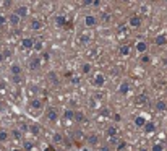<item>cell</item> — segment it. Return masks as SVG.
Listing matches in <instances>:
<instances>
[{"label":"cell","mask_w":167,"mask_h":151,"mask_svg":"<svg viewBox=\"0 0 167 151\" xmlns=\"http://www.w3.org/2000/svg\"><path fill=\"white\" fill-rule=\"evenodd\" d=\"M46 119L51 122H55L57 119H59V111H57L55 107H49L46 112Z\"/></svg>","instance_id":"6da1fadb"},{"label":"cell","mask_w":167,"mask_h":151,"mask_svg":"<svg viewBox=\"0 0 167 151\" xmlns=\"http://www.w3.org/2000/svg\"><path fill=\"white\" fill-rule=\"evenodd\" d=\"M7 20H8V23H10L11 26H18V25H20V21H21V18L16 15V13H10Z\"/></svg>","instance_id":"7a4b0ae2"},{"label":"cell","mask_w":167,"mask_h":151,"mask_svg":"<svg viewBox=\"0 0 167 151\" xmlns=\"http://www.w3.org/2000/svg\"><path fill=\"white\" fill-rule=\"evenodd\" d=\"M96 23H97L96 16H92V15L84 16V26H88V28H92V26H96Z\"/></svg>","instance_id":"3957f363"},{"label":"cell","mask_w":167,"mask_h":151,"mask_svg":"<svg viewBox=\"0 0 167 151\" xmlns=\"http://www.w3.org/2000/svg\"><path fill=\"white\" fill-rule=\"evenodd\" d=\"M15 13L20 16V18H26V16H28V7L26 5H20L18 8H16Z\"/></svg>","instance_id":"277c9868"},{"label":"cell","mask_w":167,"mask_h":151,"mask_svg":"<svg viewBox=\"0 0 167 151\" xmlns=\"http://www.w3.org/2000/svg\"><path fill=\"white\" fill-rule=\"evenodd\" d=\"M33 42H34V39H31V37H23V39H21V47H23V49H33Z\"/></svg>","instance_id":"5b68a950"},{"label":"cell","mask_w":167,"mask_h":151,"mask_svg":"<svg viewBox=\"0 0 167 151\" xmlns=\"http://www.w3.org/2000/svg\"><path fill=\"white\" fill-rule=\"evenodd\" d=\"M167 42V36L162 33V34H157L156 36V39H154V44L156 45H164Z\"/></svg>","instance_id":"8992f818"},{"label":"cell","mask_w":167,"mask_h":151,"mask_svg":"<svg viewBox=\"0 0 167 151\" xmlns=\"http://www.w3.org/2000/svg\"><path fill=\"white\" fill-rule=\"evenodd\" d=\"M143 128H144V132H146V133H151V132H154L156 125H154L152 122H144V125H143Z\"/></svg>","instance_id":"52a82bcc"},{"label":"cell","mask_w":167,"mask_h":151,"mask_svg":"<svg viewBox=\"0 0 167 151\" xmlns=\"http://www.w3.org/2000/svg\"><path fill=\"white\" fill-rule=\"evenodd\" d=\"M10 71H11V75H21V65L20 63H13Z\"/></svg>","instance_id":"ba28073f"},{"label":"cell","mask_w":167,"mask_h":151,"mask_svg":"<svg viewBox=\"0 0 167 151\" xmlns=\"http://www.w3.org/2000/svg\"><path fill=\"white\" fill-rule=\"evenodd\" d=\"M94 83H96V86H104V83H106V78H104V75H96V78H94Z\"/></svg>","instance_id":"9c48e42d"},{"label":"cell","mask_w":167,"mask_h":151,"mask_svg":"<svg viewBox=\"0 0 167 151\" xmlns=\"http://www.w3.org/2000/svg\"><path fill=\"white\" fill-rule=\"evenodd\" d=\"M128 23H130V26H133V28H138V26L141 25V20H140L138 16H132V18H130V21H128Z\"/></svg>","instance_id":"30bf717a"},{"label":"cell","mask_w":167,"mask_h":151,"mask_svg":"<svg viewBox=\"0 0 167 151\" xmlns=\"http://www.w3.org/2000/svg\"><path fill=\"white\" fill-rule=\"evenodd\" d=\"M39 63H41L39 57H31V60H29V67H31V68H37Z\"/></svg>","instance_id":"8fae6325"},{"label":"cell","mask_w":167,"mask_h":151,"mask_svg":"<svg viewBox=\"0 0 167 151\" xmlns=\"http://www.w3.org/2000/svg\"><path fill=\"white\" fill-rule=\"evenodd\" d=\"M136 50H138V52H146V50H148V44H146V42H143V41L136 42Z\"/></svg>","instance_id":"7c38bea8"},{"label":"cell","mask_w":167,"mask_h":151,"mask_svg":"<svg viewBox=\"0 0 167 151\" xmlns=\"http://www.w3.org/2000/svg\"><path fill=\"white\" fill-rule=\"evenodd\" d=\"M167 109V104L164 102V101H157L156 102V111H159V112H164Z\"/></svg>","instance_id":"4fadbf2b"},{"label":"cell","mask_w":167,"mask_h":151,"mask_svg":"<svg viewBox=\"0 0 167 151\" xmlns=\"http://www.w3.org/2000/svg\"><path fill=\"white\" fill-rule=\"evenodd\" d=\"M128 90H130V85H128L127 81H123V83L120 85V88H118V91H120L122 94H127V93H128Z\"/></svg>","instance_id":"5bb4252c"},{"label":"cell","mask_w":167,"mask_h":151,"mask_svg":"<svg viewBox=\"0 0 167 151\" xmlns=\"http://www.w3.org/2000/svg\"><path fill=\"white\" fill-rule=\"evenodd\" d=\"M73 119H75L76 122H84V116H83V112H80V111L73 112Z\"/></svg>","instance_id":"9a60e30c"},{"label":"cell","mask_w":167,"mask_h":151,"mask_svg":"<svg viewBox=\"0 0 167 151\" xmlns=\"http://www.w3.org/2000/svg\"><path fill=\"white\" fill-rule=\"evenodd\" d=\"M31 28H33L34 31H37V29L42 28V23H41L39 20H33V21H31Z\"/></svg>","instance_id":"2e32d148"},{"label":"cell","mask_w":167,"mask_h":151,"mask_svg":"<svg viewBox=\"0 0 167 151\" xmlns=\"http://www.w3.org/2000/svg\"><path fill=\"white\" fill-rule=\"evenodd\" d=\"M31 107H34V109H41V107H42V102L34 98V99L31 101Z\"/></svg>","instance_id":"e0dca14e"},{"label":"cell","mask_w":167,"mask_h":151,"mask_svg":"<svg viewBox=\"0 0 167 151\" xmlns=\"http://www.w3.org/2000/svg\"><path fill=\"white\" fill-rule=\"evenodd\" d=\"M65 23H67L65 16H57V18H55V25L57 26H65Z\"/></svg>","instance_id":"ac0fdd59"},{"label":"cell","mask_w":167,"mask_h":151,"mask_svg":"<svg viewBox=\"0 0 167 151\" xmlns=\"http://www.w3.org/2000/svg\"><path fill=\"white\" fill-rule=\"evenodd\" d=\"M120 54L122 55H128V54H130V45H122L120 47Z\"/></svg>","instance_id":"d6986e66"},{"label":"cell","mask_w":167,"mask_h":151,"mask_svg":"<svg viewBox=\"0 0 167 151\" xmlns=\"http://www.w3.org/2000/svg\"><path fill=\"white\" fill-rule=\"evenodd\" d=\"M117 135V128L115 127H109L107 128V136H115Z\"/></svg>","instance_id":"ffe728a7"},{"label":"cell","mask_w":167,"mask_h":151,"mask_svg":"<svg viewBox=\"0 0 167 151\" xmlns=\"http://www.w3.org/2000/svg\"><path fill=\"white\" fill-rule=\"evenodd\" d=\"M33 49L42 50V42H41V41H34V42H33Z\"/></svg>","instance_id":"44dd1931"},{"label":"cell","mask_w":167,"mask_h":151,"mask_svg":"<svg viewBox=\"0 0 167 151\" xmlns=\"http://www.w3.org/2000/svg\"><path fill=\"white\" fill-rule=\"evenodd\" d=\"M144 122H146V120H144V117H141V116H140V117H136V120H135V124H136L138 127H143V125H144Z\"/></svg>","instance_id":"7402d4cb"},{"label":"cell","mask_w":167,"mask_h":151,"mask_svg":"<svg viewBox=\"0 0 167 151\" xmlns=\"http://www.w3.org/2000/svg\"><path fill=\"white\" fill-rule=\"evenodd\" d=\"M88 141H89V145H96L97 143V136L96 135H89L88 136Z\"/></svg>","instance_id":"603a6c76"},{"label":"cell","mask_w":167,"mask_h":151,"mask_svg":"<svg viewBox=\"0 0 167 151\" xmlns=\"http://www.w3.org/2000/svg\"><path fill=\"white\" fill-rule=\"evenodd\" d=\"M62 140H63L62 133H54V141H55V143H60Z\"/></svg>","instance_id":"cb8c5ba5"},{"label":"cell","mask_w":167,"mask_h":151,"mask_svg":"<svg viewBox=\"0 0 167 151\" xmlns=\"http://www.w3.org/2000/svg\"><path fill=\"white\" fill-rule=\"evenodd\" d=\"M8 140V133L7 132H0V141L3 143V141H7Z\"/></svg>","instance_id":"d4e9b609"},{"label":"cell","mask_w":167,"mask_h":151,"mask_svg":"<svg viewBox=\"0 0 167 151\" xmlns=\"http://www.w3.org/2000/svg\"><path fill=\"white\" fill-rule=\"evenodd\" d=\"M11 135H13L15 140H20V138H21V132L20 130H13V132H11Z\"/></svg>","instance_id":"484cf974"},{"label":"cell","mask_w":167,"mask_h":151,"mask_svg":"<svg viewBox=\"0 0 167 151\" xmlns=\"http://www.w3.org/2000/svg\"><path fill=\"white\" fill-rule=\"evenodd\" d=\"M49 78L54 81V85H57V83H59V81H57V76H55V73H54V71H51V73H49Z\"/></svg>","instance_id":"4316f807"},{"label":"cell","mask_w":167,"mask_h":151,"mask_svg":"<svg viewBox=\"0 0 167 151\" xmlns=\"http://www.w3.org/2000/svg\"><path fill=\"white\" fill-rule=\"evenodd\" d=\"M138 104H144V102H146V96L144 94H141L140 96V98H138V101H136Z\"/></svg>","instance_id":"83f0119b"},{"label":"cell","mask_w":167,"mask_h":151,"mask_svg":"<svg viewBox=\"0 0 167 151\" xmlns=\"http://www.w3.org/2000/svg\"><path fill=\"white\" fill-rule=\"evenodd\" d=\"M65 119H73V111H65Z\"/></svg>","instance_id":"f1b7e54d"},{"label":"cell","mask_w":167,"mask_h":151,"mask_svg":"<svg viewBox=\"0 0 167 151\" xmlns=\"http://www.w3.org/2000/svg\"><path fill=\"white\" fill-rule=\"evenodd\" d=\"M162 150H164V148H162V145H154L151 148V151H162Z\"/></svg>","instance_id":"f546056e"},{"label":"cell","mask_w":167,"mask_h":151,"mask_svg":"<svg viewBox=\"0 0 167 151\" xmlns=\"http://www.w3.org/2000/svg\"><path fill=\"white\" fill-rule=\"evenodd\" d=\"M25 150H33V143H31V141H25Z\"/></svg>","instance_id":"4dcf8cb0"},{"label":"cell","mask_w":167,"mask_h":151,"mask_svg":"<svg viewBox=\"0 0 167 151\" xmlns=\"http://www.w3.org/2000/svg\"><path fill=\"white\" fill-rule=\"evenodd\" d=\"M89 70H91V65H89V63H84V65H83V71H84V73H88Z\"/></svg>","instance_id":"1f68e13d"},{"label":"cell","mask_w":167,"mask_h":151,"mask_svg":"<svg viewBox=\"0 0 167 151\" xmlns=\"http://www.w3.org/2000/svg\"><path fill=\"white\" fill-rule=\"evenodd\" d=\"M149 60H151V57H149V55H146V54H144V55L141 57V62H144V63H148Z\"/></svg>","instance_id":"d6a6232c"},{"label":"cell","mask_w":167,"mask_h":151,"mask_svg":"<svg viewBox=\"0 0 167 151\" xmlns=\"http://www.w3.org/2000/svg\"><path fill=\"white\" fill-rule=\"evenodd\" d=\"M31 132H33V133H34V135H37V133H39V127L33 125V127H31Z\"/></svg>","instance_id":"836d02e7"},{"label":"cell","mask_w":167,"mask_h":151,"mask_svg":"<svg viewBox=\"0 0 167 151\" xmlns=\"http://www.w3.org/2000/svg\"><path fill=\"white\" fill-rule=\"evenodd\" d=\"M5 21H7V18H5V16H2V15H0V26H2V25H5Z\"/></svg>","instance_id":"e575fe53"},{"label":"cell","mask_w":167,"mask_h":151,"mask_svg":"<svg viewBox=\"0 0 167 151\" xmlns=\"http://www.w3.org/2000/svg\"><path fill=\"white\" fill-rule=\"evenodd\" d=\"M42 59H44V60H49V59H51V55H49V52H44V55H42Z\"/></svg>","instance_id":"d590c367"},{"label":"cell","mask_w":167,"mask_h":151,"mask_svg":"<svg viewBox=\"0 0 167 151\" xmlns=\"http://www.w3.org/2000/svg\"><path fill=\"white\" fill-rule=\"evenodd\" d=\"M123 148H125V143H120V145L117 146V150H118V151H122Z\"/></svg>","instance_id":"8d00e7d4"},{"label":"cell","mask_w":167,"mask_h":151,"mask_svg":"<svg viewBox=\"0 0 167 151\" xmlns=\"http://www.w3.org/2000/svg\"><path fill=\"white\" fill-rule=\"evenodd\" d=\"M88 41H89V37H88V36H83V37H81V42H88Z\"/></svg>","instance_id":"74e56055"},{"label":"cell","mask_w":167,"mask_h":151,"mask_svg":"<svg viewBox=\"0 0 167 151\" xmlns=\"http://www.w3.org/2000/svg\"><path fill=\"white\" fill-rule=\"evenodd\" d=\"M10 55H11L10 50H5V52H3V57H10Z\"/></svg>","instance_id":"f35d334b"},{"label":"cell","mask_w":167,"mask_h":151,"mask_svg":"<svg viewBox=\"0 0 167 151\" xmlns=\"http://www.w3.org/2000/svg\"><path fill=\"white\" fill-rule=\"evenodd\" d=\"M83 2H84V5H91V3H92V0H83Z\"/></svg>","instance_id":"ab89813d"},{"label":"cell","mask_w":167,"mask_h":151,"mask_svg":"<svg viewBox=\"0 0 167 151\" xmlns=\"http://www.w3.org/2000/svg\"><path fill=\"white\" fill-rule=\"evenodd\" d=\"M73 83H75V85H76V83H80V78H78V76H75V78H73Z\"/></svg>","instance_id":"60d3db41"},{"label":"cell","mask_w":167,"mask_h":151,"mask_svg":"<svg viewBox=\"0 0 167 151\" xmlns=\"http://www.w3.org/2000/svg\"><path fill=\"white\" fill-rule=\"evenodd\" d=\"M92 5H96V7H97V5H99V0H92Z\"/></svg>","instance_id":"b9f144b4"},{"label":"cell","mask_w":167,"mask_h":151,"mask_svg":"<svg viewBox=\"0 0 167 151\" xmlns=\"http://www.w3.org/2000/svg\"><path fill=\"white\" fill-rule=\"evenodd\" d=\"M3 59H5V57H3V54H2V52H0V62H3Z\"/></svg>","instance_id":"7bdbcfd3"},{"label":"cell","mask_w":167,"mask_h":151,"mask_svg":"<svg viewBox=\"0 0 167 151\" xmlns=\"http://www.w3.org/2000/svg\"><path fill=\"white\" fill-rule=\"evenodd\" d=\"M102 151H109V148H107V146H104V148H101Z\"/></svg>","instance_id":"ee69618b"},{"label":"cell","mask_w":167,"mask_h":151,"mask_svg":"<svg viewBox=\"0 0 167 151\" xmlns=\"http://www.w3.org/2000/svg\"><path fill=\"white\" fill-rule=\"evenodd\" d=\"M164 65H167V59H164Z\"/></svg>","instance_id":"f6af8a7d"},{"label":"cell","mask_w":167,"mask_h":151,"mask_svg":"<svg viewBox=\"0 0 167 151\" xmlns=\"http://www.w3.org/2000/svg\"><path fill=\"white\" fill-rule=\"evenodd\" d=\"M11 151H21V150H11Z\"/></svg>","instance_id":"bcb514c9"}]
</instances>
